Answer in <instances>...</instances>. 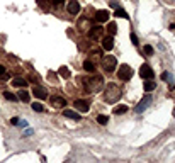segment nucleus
<instances>
[{"instance_id": "nucleus-17", "label": "nucleus", "mask_w": 175, "mask_h": 163, "mask_svg": "<svg viewBox=\"0 0 175 163\" xmlns=\"http://www.w3.org/2000/svg\"><path fill=\"white\" fill-rule=\"evenodd\" d=\"M17 95H19L17 99H19V100H22V102H29V99H31V95H29V92H27V90H20Z\"/></svg>"}, {"instance_id": "nucleus-29", "label": "nucleus", "mask_w": 175, "mask_h": 163, "mask_svg": "<svg viewBox=\"0 0 175 163\" xmlns=\"http://www.w3.org/2000/svg\"><path fill=\"white\" fill-rule=\"evenodd\" d=\"M10 124H14V126H17V124H19V119H17V117H12V119H10Z\"/></svg>"}, {"instance_id": "nucleus-31", "label": "nucleus", "mask_w": 175, "mask_h": 163, "mask_svg": "<svg viewBox=\"0 0 175 163\" xmlns=\"http://www.w3.org/2000/svg\"><path fill=\"white\" fill-rule=\"evenodd\" d=\"M53 3H55V5H60V3H63V0H53Z\"/></svg>"}, {"instance_id": "nucleus-9", "label": "nucleus", "mask_w": 175, "mask_h": 163, "mask_svg": "<svg viewBox=\"0 0 175 163\" xmlns=\"http://www.w3.org/2000/svg\"><path fill=\"white\" fill-rule=\"evenodd\" d=\"M150 104H151V95H145V97L138 102V106H136V112H143Z\"/></svg>"}, {"instance_id": "nucleus-7", "label": "nucleus", "mask_w": 175, "mask_h": 163, "mask_svg": "<svg viewBox=\"0 0 175 163\" xmlns=\"http://www.w3.org/2000/svg\"><path fill=\"white\" fill-rule=\"evenodd\" d=\"M73 106H75V109H78L80 112H87L90 109V102H89V100H85V99H77L73 102Z\"/></svg>"}, {"instance_id": "nucleus-26", "label": "nucleus", "mask_w": 175, "mask_h": 163, "mask_svg": "<svg viewBox=\"0 0 175 163\" xmlns=\"http://www.w3.org/2000/svg\"><path fill=\"white\" fill-rule=\"evenodd\" d=\"M129 37H131V43L134 44V46H138V44H139V41H138V36H136L134 32H131V36H129Z\"/></svg>"}, {"instance_id": "nucleus-15", "label": "nucleus", "mask_w": 175, "mask_h": 163, "mask_svg": "<svg viewBox=\"0 0 175 163\" xmlns=\"http://www.w3.org/2000/svg\"><path fill=\"white\" fill-rule=\"evenodd\" d=\"M114 15H116V17H121V19H129V14L124 9H121V7H116Z\"/></svg>"}, {"instance_id": "nucleus-2", "label": "nucleus", "mask_w": 175, "mask_h": 163, "mask_svg": "<svg viewBox=\"0 0 175 163\" xmlns=\"http://www.w3.org/2000/svg\"><path fill=\"white\" fill-rule=\"evenodd\" d=\"M83 85L89 92H101L104 87V78L99 77V75H94V77H89L83 80Z\"/></svg>"}, {"instance_id": "nucleus-1", "label": "nucleus", "mask_w": 175, "mask_h": 163, "mask_svg": "<svg viewBox=\"0 0 175 163\" xmlns=\"http://www.w3.org/2000/svg\"><path fill=\"white\" fill-rule=\"evenodd\" d=\"M102 99L106 100L107 104H114V102H118V100L121 99V90L118 89V85H114V83H109V85H107V89L104 90Z\"/></svg>"}, {"instance_id": "nucleus-19", "label": "nucleus", "mask_w": 175, "mask_h": 163, "mask_svg": "<svg viewBox=\"0 0 175 163\" xmlns=\"http://www.w3.org/2000/svg\"><path fill=\"white\" fill-rule=\"evenodd\" d=\"M12 85H14V87H20V89H22V87H26V85H27V82L24 80V78H14Z\"/></svg>"}, {"instance_id": "nucleus-16", "label": "nucleus", "mask_w": 175, "mask_h": 163, "mask_svg": "<svg viewBox=\"0 0 175 163\" xmlns=\"http://www.w3.org/2000/svg\"><path fill=\"white\" fill-rule=\"evenodd\" d=\"M112 112H114L116 116L118 114H124V112H128V106H124V104H121V106H116L112 109Z\"/></svg>"}, {"instance_id": "nucleus-18", "label": "nucleus", "mask_w": 175, "mask_h": 163, "mask_svg": "<svg viewBox=\"0 0 175 163\" xmlns=\"http://www.w3.org/2000/svg\"><path fill=\"white\" fill-rule=\"evenodd\" d=\"M83 70H85V72H90V73H92L94 72V63H92V61H90V60H85V61H83Z\"/></svg>"}, {"instance_id": "nucleus-21", "label": "nucleus", "mask_w": 175, "mask_h": 163, "mask_svg": "<svg viewBox=\"0 0 175 163\" xmlns=\"http://www.w3.org/2000/svg\"><path fill=\"white\" fill-rule=\"evenodd\" d=\"M58 73H60V77H63V78H68L70 77V70L66 68V66H61V68L58 70Z\"/></svg>"}, {"instance_id": "nucleus-30", "label": "nucleus", "mask_w": 175, "mask_h": 163, "mask_svg": "<svg viewBox=\"0 0 175 163\" xmlns=\"http://www.w3.org/2000/svg\"><path fill=\"white\" fill-rule=\"evenodd\" d=\"M3 75H5V66L0 65V77H3Z\"/></svg>"}, {"instance_id": "nucleus-3", "label": "nucleus", "mask_w": 175, "mask_h": 163, "mask_svg": "<svg viewBox=\"0 0 175 163\" xmlns=\"http://www.w3.org/2000/svg\"><path fill=\"white\" fill-rule=\"evenodd\" d=\"M131 77H133V70L129 68V65H121L118 68V78L119 80L128 82V80H131Z\"/></svg>"}, {"instance_id": "nucleus-12", "label": "nucleus", "mask_w": 175, "mask_h": 163, "mask_svg": "<svg viewBox=\"0 0 175 163\" xmlns=\"http://www.w3.org/2000/svg\"><path fill=\"white\" fill-rule=\"evenodd\" d=\"M68 12L70 14H78V12H80V3L77 2V0H70L68 2Z\"/></svg>"}, {"instance_id": "nucleus-5", "label": "nucleus", "mask_w": 175, "mask_h": 163, "mask_svg": "<svg viewBox=\"0 0 175 163\" xmlns=\"http://www.w3.org/2000/svg\"><path fill=\"white\" fill-rule=\"evenodd\" d=\"M102 34H104V27H101V26L90 27V31H89L90 41H101L102 39Z\"/></svg>"}, {"instance_id": "nucleus-25", "label": "nucleus", "mask_w": 175, "mask_h": 163, "mask_svg": "<svg viewBox=\"0 0 175 163\" xmlns=\"http://www.w3.org/2000/svg\"><path fill=\"white\" fill-rule=\"evenodd\" d=\"M32 111H36V112H43V111H44V107L41 106L39 102H34V104H32Z\"/></svg>"}, {"instance_id": "nucleus-8", "label": "nucleus", "mask_w": 175, "mask_h": 163, "mask_svg": "<svg viewBox=\"0 0 175 163\" xmlns=\"http://www.w3.org/2000/svg\"><path fill=\"white\" fill-rule=\"evenodd\" d=\"M49 102H51V106L55 109H65V106H66V100L63 97H60V95H53L49 99Z\"/></svg>"}, {"instance_id": "nucleus-23", "label": "nucleus", "mask_w": 175, "mask_h": 163, "mask_svg": "<svg viewBox=\"0 0 175 163\" xmlns=\"http://www.w3.org/2000/svg\"><path fill=\"white\" fill-rule=\"evenodd\" d=\"M155 87H156V83L155 82H145V90L146 92H151V90H155Z\"/></svg>"}, {"instance_id": "nucleus-22", "label": "nucleus", "mask_w": 175, "mask_h": 163, "mask_svg": "<svg viewBox=\"0 0 175 163\" xmlns=\"http://www.w3.org/2000/svg\"><path fill=\"white\" fill-rule=\"evenodd\" d=\"M107 32H109V36H114L116 32H118V26H116L114 22H111L109 26H107Z\"/></svg>"}, {"instance_id": "nucleus-4", "label": "nucleus", "mask_w": 175, "mask_h": 163, "mask_svg": "<svg viewBox=\"0 0 175 163\" xmlns=\"http://www.w3.org/2000/svg\"><path fill=\"white\" fill-rule=\"evenodd\" d=\"M116 65H118V60H116V56H112V54H106V56L102 58V66L106 68V72H114Z\"/></svg>"}, {"instance_id": "nucleus-27", "label": "nucleus", "mask_w": 175, "mask_h": 163, "mask_svg": "<svg viewBox=\"0 0 175 163\" xmlns=\"http://www.w3.org/2000/svg\"><path fill=\"white\" fill-rule=\"evenodd\" d=\"M143 51L146 53V56H151V54H153V48H151L150 44H146V46H145V49H143Z\"/></svg>"}, {"instance_id": "nucleus-20", "label": "nucleus", "mask_w": 175, "mask_h": 163, "mask_svg": "<svg viewBox=\"0 0 175 163\" xmlns=\"http://www.w3.org/2000/svg\"><path fill=\"white\" fill-rule=\"evenodd\" d=\"M3 97H5L7 100H10V102H17V95L15 94H12V92H3Z\"/></svg>"}, {"instance_id": "nucleus-32", "label": "nucleus", "mask_w": 175, "mask_h": 163, "mask_svg": "<svg viewBox=\"0 0 175 163\" xmlns=\"http://www.w3.org/2000/svg\"><path fill=\"white\" fill-rule=\"evenodd\" d=\"M168 29H170V31H175V22H172V24H170V26H168Z\"/></svg>"}, {"instance_id": "nucleus-11", "label": "nucleus", "mask_w": 175, "mask_h": 163, "mask_svg": "<svg viewBox=\"0 0 175 163\" xmlns=\"http://www.w3.org/2000/svg\"><path fill=\"white\" fill-rule=\"evenodd\" d=\"M109 10H106V9H104V10H99L97 12V14H95V20H97V22H107V20H109Z\"/></svg>"}, {"instance_id": "nucleus-24", "label": "nucleus", "mask_w": 175, "mask_h": 163, "mask_svg": "<svg viewBox=\"0 0 175 163\" xmlns=\"http://www.w3.org/2000/svg\"><path fill=\"white\" fill-rule=\"evenodd\" d=\"M97 122L102 124V126H106V124L109 122V117H107V116H99V117H97Z\"/></svg>"}, {"instance_id": "nucleus-14", "label": "nucleus", "mask_w": 175, "mask_h": 163, "mask_svg": "<svg viewBox=\"0 0 175 163\" xmlns=\"http://www.w3.org/2000/svg\"><path fill=\"white\" fill-rule=\"evenodd\" d=\"M63 116H65V117H68V119H73V121H80V114L75 112V111H70V109H65Z\"/></svg>"}, {"instance_id": "nucleus-28", "label": "nucleus", "mask_w": 175, "mask_h": 163, "mask_svg": "<svg viewBox=\"0 0 175 163\" xmlns=\"http://www.w3.org/2000/svg\"><path fill=\"white\" fill-rule=\"evenodd\" d=\"M161 80H170V73L168 72H163V73H161Z\"/></svg>"}, {"instance_id": "nucleus-10", "label": "nucleus", "mask_w": 175, "mask_h": 163, "mask_svg": "<svg viewBox=\"0 0 175 163\" xmlns=\"http://www.w3.org/2000/svg\"><path fill=\"white\" fill-rule=\"evenodd\" d=\"M32 95H34L36 99L43 100V99H46V97H48V92H46V89H43V87L34 85V89H32Z\"/></svg>"}, {"instance_id": "nucleus-6", "label": "nucleus", "mask_w": 175, "mask_h": 163, "mask_svg": "<svg viewBox=\"0 0 175 163\" xmlns=\"http://www.w3.org/2000/svg\"><path fill=\"white\" fill-rule=\"evenodd\" d=\"M139 77L145 78V80H153V77H155V73H153L151 66L150 65H143L139 68Z\"/></svg>"}, {"instance_id": "nucleus-13", "label": "nucleus", "mask_w": 175, "mask_h": 163, "mask_svg": "<svg viewBox=\"0 0 175 163\" xmlns=\"http://www.w3.org/2000/svg\"><path fill=\"white\" fill-rule=\"evenodd\" d=\"M102 48L106 49V51H111L112 48H114V39H112V36H107L102 39Z\"/></svg>"}]
</instances>
